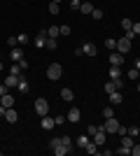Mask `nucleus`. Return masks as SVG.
Wrapping results in <instances>:
<instances>
[{"label":"nucleus","mask_w":140,"mask_h":156,"mask_svg":"<svg viewBox=\"0 0 140 156\" xmlns=\"http://www.w3.org/2000/svg\"><path fill=\"white\" fill-rule=\"evenodd\" d=\"M47 77L52 79V82H56V79L63 77V68H61V63H52L49 68H47Z\"/></svg>","instance_id":"nucleus-1"},{"label":"nucleus","mask_w":140,"mask_h":156,"mask_svg":"<svg viewBox=\"0 0 140 156\" xmlns=\"http://www.w3.org/2000/svg\"><path fill=\"white\" fill-rule=\"evenodd\" d=\"M35 114H40V117L49 114V103H47V98H38V100H35Z\"/></svg>","instance_id":"nucleus-2"},{"label":"nucleus","mask_w":140,"mask_h":156,"mask_svg":"<svg viewBox=\"0 0 140 156\" xmlns=\"http://www.w3.org/2000/svg\"><path fill=\"white\" fill-rule=\"evenodd\" d=\"M117 51L126 56V54L131 51V40H128V37H121V40H117Z\"/></svg>","instance_id":"nucleus-3"},{"label":"nucleus","mask_w":140,"mask_h":156,"mask_svg":"<svg viewBox=\"0 0 140 156\" xmlns=\"http://www.w3.org/2000/svg\"><path fill=\"white\" fill-rule=\"evenodd\" d=\"M103 126H105V130H107V133H117L121 124H119V121H117L114 117H110V119H105V124H103Z\"/></svg>","instance_id":"nucleus-4"},{"label":"nucleus","mask_w":140,"mask_h":156,"mask_svg":"<svg viewBox=\"0 0 140 156\" xmlns=\"http://www.w3.org/2000/svg\"><path fill=\"white\" fill-rule=\"evenodd\" d=\"M2 84H5L9 91H12V89H16V84H19V75H12V72H9V75L2 79Z\"/></svg>","instance_id":"nucleus-5"},{"label":"nucleus","mask_w":140,"mask_h":156,"mask_svg":"<svg viewBox=\"0 0 140 156\" xmlns=\"http://www.w3.org/2000/svg\"><path fill=\"white\" fill-rule=\"evenodd\" d=\"M91 137H93V142L98 144V147H103V144H105V140H107V133H105L103 128H98V130H96V133H93Z\"/></svg>","instance_id":"nucleus-6"},{"label":"nucleus","mask_w":140,"mask_h":156,"mask_svg":"<svg viewBox=\"0 0 140 156\" xmlns=\"http://www.w3.org/2000/svg\"><path fill=\"white\" fill-rule=\"evenodd\" d=\"M66 117H68V121H70V124H80V119H82V110H77V107H73V110L68 112Z\"/></svg>","instance_id":"nucleus-7"},{"label":"nucleus","mask_w":140,"mask_h":156,"mask_svg":"<svg viewBox=\"0 0 140 156\" xmlns=\"http://www.w3.org/2000/svg\"><path fill=\"white\" fill-rule=\"evenodd\" d=\"M110 65H124V54L112 49V54H110Z\"/></svg>","instance_id":"nucleus-8"},{"label":"nucleus","mask_w":140,"mask_h":156,"mask_svg":"<svg viewBox=\"0 0 140 156\" xmlns=\"http://www.w3.org/2000/svg\"><path fill=\"white\" fill-rule=\"evenodd\" d=\"M82 51L87 54V56H96V54H98V47L93 44V42H87V44H82Z\"/></svg>","instance_id":"nucleus-9"},{"label":"nucleus","mask_w":140,"mask_h":156,"mask_svg":"<svg viewBox=\"0 0 140 156\" xmlns=\"http://www.w3.org/2000/svg\"><path fill=\"white\" fill-rule=\"evenodd\" d=\"M0 105H5V107H14V96L7 91L5 96H0Z\"/></svg>","instance_id":"nucleus-10"},{"label":"nucleus","mask_w":140,"mask_h":156,"mask_svg":"<svg viewBox=\"0 0 140 156\" xmlns=\"http://www.w3.org/2000/svg\"><path fill=\"white\" fill-rule=\"evenodd\" d=\"M5 119L9 121V124H16V121H19V114L14 112V107H7V112H5Z\"/></svg>","instance_id":"nucleus-11"},{"label":"nucleus","mask_w":140,"mask_h":156,"mask_svg":"<svg viewBox=\"0 0 140 156\" xmlns=\"http://www.w3.org/2000/svg\"><path fill=\"white\" fill-rule=\"evenodd\" d=\"M107 75H110V79H121V65H112Z\"/></svg>","instance_id":"nucleus-12"},{"label":"nucleus","mask_w":140,"mask_h":156,"mask_svg":"<svg viewBox=\"0 0 140 156\" xmlns=\"http://www.w3.org/2000/svg\"><path fill=\"white\" fill-rule=\"evenodd\" d=\"M107 96H110V103L112 105H121L124 103V96H121L119 91H112V93H107Z\"/></svg>","instance_id":"nucleus-13"},{"label":"nucleus","mask_w":140,"mask_h":156,"mask_svg":"<svg viewBox=\"0 0 140 156\" xmlns=\"http://www.w3.org/2000/svg\"><path fill=\"white\" fill-rule=\"evenodd\" d=\"M54 126H56V121H54L49 114H45V117H42V128H45V130H52Z\"/></svg>","instance_id":"nucleus-14"},{"label":"nucleus","mask_w":140,"mask_h":156,"mask_svg":"<svg viewBox=\"0 0 140 156\" xmlns=\"http://www.w3.org/2000/svg\"><path fill=\"white\" fill-rule=\"evenodd\" d=\"M75 142H77V147H80V149H87V144L91 142V140H89V135L84 133V135H80L77 140H75Z\"/></svg>","instance_id":"nucleus-15"},{"label":"nucleus","mask_w":140,"mask_h":156,"mask_svg":"<svg viewBox=\"0 0 140 156\" xmlns=\"http://www.w3.org/2000/svg\"><path fill=\"white\" fill-rule=\"evenodd\" d=\"M133 140H135V137H131L128 133H126V135H121V147H126V149H131V147L135 144Z\"/></svg>","instance_id":"nucleus-16"},{"label":"nucleus","mask_w":140,"mask_h":156,"mask_svg":"<svg viewBox=\"0 0 140 156\" xmlns=\"http://www.w3.org/2000/svg\"><path fill=\"white\" fill-rule=\"evenodd\" d=\"M80 12H82V14H91V12H93V5L89 2V0H82V5H80Z\"/></svg>","instance_id":"nucleus-17"},{"label":"nucleus","mask_w":140,"mask_h":156,"mask_svg":"<svg viewBox=\"0 0 140 156\" xmlns=\"http://www.w3.org/2000/svg\"><path fill=\"white\" fill-rule=\"evenodd\" d=\"M16 89H19V93H28V82H26V77H23V75L19 77V84H16Z\"/></svg>","instance_id":"nucleus-18"},{"label":"nucleus","mask_w":140,"mask_h":156,"mask_svg":"<svg viewBox=\"0 0 140 156\" xmlns=\"http://www.w3.org/2000/svg\"><path fill=\"white\" fill-rule=\"evenodd\" d=\"M9 56H12V61H14V63H19V61L23 58V51H21L19 47H14V49H12V54H9Z\"/></svg>","instance_id":"nucleus-19"},{"label":"nucleus","mask_w":140,"mask_h":156,"mask_svg":"<svg viewBox=\"0 0 140 156\" xmlns=\"http://www.w3.org/2000/svg\"><path fill=\"white\" fill-rule=\"evenodd\" d=\"M61 35V26H52V28H47V37H59Z\"/></svg>","instance_id":"nucleus-20"},{"label":"nucleus","mask_w":140,"mask_h":156,"mask_svg":"<svg viewBox=\"0 0 140 156\" xmlns=\"http://www.w3.org/2000/svg\"><path fill=\"white\" fill-rule=\"evenodd\" d=\"M61 98H63L66 103H70V100H73V98H75V93L70 91V89H63V91H61Z\"/></svg>","instance_id":"nucleus-21"},{"label":"nucleus","mask_w":140,"mask_h":156,"mask_svg":"<svg viewBox=\"0 0 140 156\" xmlns=\"http://www.w3.org/2000/svg\"><path fill=\"white\" fill-rule=\"evenodd\" d=\"M68 151H70V147H66V144H59V147L54 149V154H56V156H66Z\"/></svg>","instance_id":"nucleus-22"},{"label":"nucleus","mask_w":140,"mask_h":156,"mask_svg":"<svg viewBox=\"0 0 140 156\" xmlns=\"http://www.w3.org/2000/svg\"><path fill=\"white\" fill-rule=\"evenodd\" d=\"M121 28L124 30H133V19H121Z\"/></svg>","instance_id":"nucleus-23"},{"label":"nucleus","mask_w":140,"mask_h":156,"mask_svg":"<svg viewBox=\"0 0 140 156\" xmlns=\"http://www.w3.org/2000/svg\"><path fill=\"white\" fill-rule=\"evenodd\" d=\"M16 40H19V44H28V42H31V37H28L26 33H19V35H16Z\"/></svg>","instance_id":"nucleus-24"},{"label":"nucleus","mask_w":140,"mask_h":156,"mask_svg":"<svg viewBox=\"0 0 140 156\" xmlns=\"http://www.w3.org/2000/svg\"><path fill=\"white\" fill-rule=\"evenodd\" d=\"M56 47H59V42H56V37H47V49H56Z\"/></svg>","instance_id":"nucleus-25"},{"label":"nucleus","mask_w":140,"mask_h":156,"mask_svg":"<svg viewBox=\"0 0 140 156\" xmlns=\"http://www.w3.org/2000/svg\"><path fill=\"white\" fill-rule=\"evenodd\" d=\"M87 151H89V154H98V144H96V142L91 140V142L87 144Z\"/></svg>","instance_id":"nucleus-26"},{"label":"nucleus","mask_w":140,"mask_h":156,"mask_svg":"<svg viewBox=\"0 0 140 156\" xmlns=\"http://www.w3.org/2000/svg\"><path fill=\"white\" fill-rule=\"evenodd\" d=\"M128 135H131V137H138L140 135V126H128Z\"/></svg>","instance_id":"nucleus-27"},{"label":"nucleus","mask_w":140,"mask_h":156,"mask_svg":"<svg viewBox=\"0 0 140 156\" xmlns=\"http://www.w3.org/2000/svg\"><path fill=\"white\" fill-rule=\"evenodd\" d=\"M49 12H52V14H59L61 12V5H59V2H49Z\"/></svg>","instance_id":"nucleus-28"},{"label":"nucleus","mask_w":140,"mask_h":156,"mask_svg":"<svg viewBox=\"0 0 140 156\" xmlns=\"http://www.w3.org/2000/svg\"><path fill=\"white\" fill-rule=\"evenodd\" d=\"M105 47H107V49H117V40L107 37V40H105Z\"/></svg>","instance_id":"nucleus-29"},{"label":"nucleus","mask_w":140,"mask_h":156,"mask_svg":"<svg viewBox=\"0 0 140 156\" xmlns=\"http://www.w3.org/2000/svg\"><path fill=\"white\" fill-rule=\"evenodd\" d=\"M126 77L128 79H138V68H131V70L126 72Z\"/></svg>","instance_id":"nucleus-30"},{"label":"nucleus","mask_w":140,"mask_h":156,"mask_svg":"<svg viewBox=\"0 0 140 156\" xmlns=\"http://www.w3.org/2000/svg\"><path fill=\"white\" fill-rule=\"evenodd\" d=\"M59 144H63V142H61V137H52V142H49V147H52V149H56Z\"/></svg>","instance_id":"nucleus-31"},{"label":"nucleus","mask_w":140,"mask_h":156,"mask_svg":"<svg viewBox=\"0 0 140 156\" xmlns=\"http://www.w3.org/2000/svg\"><path fill=\"white\" fill-rule=\"evenodd\" d=\"M103 117H105V119L114 117V110H112V107H105V110H103Z\"/></svg>","instance_id":"nucleus-32"},{"label":"nucleus","mask_w":140,"mask_h":156,"mask_svg":"<svg viewBox=\"0 0 140 156\" xmlns=\"http://www.w3.org/2000/svg\"><path fill=\"white\" fill-rule=\"evenodd\" d=\"M12 75H19L21 77V65L19 63H12Z\"/></svg>","instance_id":"nucleus-33"},{"label":"nucleus","mask_w":140,"mask_h":156,"mask_svg":"<svg viewBox=\"0 0 140 156\" xmlns=\"http://www.w3.org/2000/svg\"><path fill=\"white\" fill-rule=\"evenodd\" d=\"M91 19H103V12H100V9H96V7H93V12H91Z\"/></svg>","instance_id":"nucleus-34"},{"label":"nucleus","mask_w":140,"mask_h":156,"mask_svg":"<svg viewBox=\"0 0 140 156\" xmlns=\"http://www.w3.org/2000/svg\"><path fill=\"white\" fill-rule=\"evenodd\" d=\"M54 121H56V126H59V124H63V121H68V117L66 114H59V117H54Z\"/></svg>","instance_id":"nucleus-35"},{"label":"nucleus","mask_w":140,"mask_h":156,"mask_svg":"<svg viewBox=\"0 0 140 156\" xmlns=\"http://www.w3.org/2000/svg\"><path fill=\"white\" fill-rule=\"evenodd\" d=\"M117 154H119V156H128V154H131V149H126V147H119V149H117Z\"/></svg>","instance_id":"nucleus-36"},{"label":"nucleus","mask_w":140,"mask_h":156,"mask_svg":"<svg viewBox=\"0 0 140 156\" xmlns=\"http://www.w3.org/2000/svg\"><path fill=\"white\" fill-rule=\"evenodd\" d=\"M82 0H70V9H80Z\"/></svg>","instance_id":"nucleus-37"},{"label":"nucleus","mask_w":140,"mask_h":156,"mask_svg":"<svg viewBox=\"0 0 140 156\" xmlns=\"http://www.w3.org/2000/svg\"><path fill=\"white\" fill-rule=\"evenodd\" d=\"M61 142L66 144V147H73V140H70V137H68V135H63V137H61Z\"/></svg>","instance_id":"nucleus-38"},{"label":"nucleus","mask_w":140,"mask_h":156,"mask_svg":"<svg viewBox=\"0 0 140 156\" xmlns=\"http://www.w3.org/2000/svg\"><path fill=\"white\" fill-rule=\"evenodd\" d=\"M7 44H9V47H12V49H14V47L19 44V40H16V37H7Z\"/></svg>","instance_id":"nucleus-39"},{"label":"nucleus","mask_w":140,"mask_h":156,"mask_svg":"<svg viewBox=\"0 0 140 156\" xmlns=\"http://www.w3.org/2000/svg\"><path fill=\"white\" fill-rule=\"evenodd\" d=\"M131 154H133V156H140V144H133V147H131Z\"/></svg>","instance_id":"nucleus-40"},{"label":"nucleus","mask_w":140,"mask_h":156,"mask_svg":"<svg viewBox=\"0 0 140 156\" xmlns=\"http://www.w3.org/2000/svg\"><path fill=\"white\" fill-rule=\"evenodd\" d=\"M61 35H70V26H66V23H63V26H61Z\"/></svg>","instance_id":"nucleus-41"},{"label":"nucleus","mask_w":140,"mask_h":156,"mask_svg":"<svg viewBox=\"0 0 140 156\" xmlns=\"http://www.w3.org/2000/svg\"><path fill=\"white\" fill-rule=\"evenodd\" d=\"M133 33H135V35H140V21H133Z\"/></svg>","instance_id":"nucleus-42"},{"label":"nucleus","mask_w":140,"mask_h":156,"mask_svg":"<svg viewBox=\"0 0 140 156\" xmlns=\"http://www.w3.org/2000/svg\"><path fill=\"white\" fill-rule=\"evenodd\" d=\"M117 133H119V135H126L128 128H126V126H119V130H117Z\"/></svg>","instance_id":"nucleus-43"},{"label":"nucleus","mask_w":140,"mask_h":156,"mask_svg":"<svg viewBox=\"0 0 140 156\" xmlns=\"http://www.w3.org/2000/svg\"><path fill=\"white\" fill-rule=\"evenodd\" d=\"M19 65H21V70H26V68H28V61H26V58H21Z\"/></svg>","instance_id":"nucleus-44"},{"label":"nucleus","mask_w":140,"mask_h":156,"mask_svg":"<svg viewBox=\"0 0 140 156\" xmlns=\"http://www.w3.org/2000/svg\"><path fill=\"white\" fill-rule=\"evenodd\" d=\"M87 130H89L87 135H93V133H96V130H98V126H89V128H87Z\"/></svg>","instance_id":"nucleus-45"},{"label":"nucleus","mask_w":140,"mask_h":156,"mask_svg":"<svg viewBox=\"0 0 140 156\" xmlns=\"http://www.w3.org/2000/svg\"><path fill=\"white\" fill-rule=\"evenodd\" d=\"M7 91H9V89H7V86H5V84H0V96H5V93H7Z\"/></svg>","instance_id":"nucleus-46"},{"label":"nucleus","mask_w":140,"mask_h":156,"mask_svg":"<svg viewBox=\"0 0 140 156\" xmlns=\"http://www.w3.org/2000/svg\"><path fill=\"white\" fill-rule=\"evenodd\" d=\"M135 68H138V70H140V58H138V61H135Z\"/></svg>","instance_id":"nucleus-47"},{"label":"nucleus","mask_w":140,"mask_h":156,"mask_svg":"<svg viewBox=\"0 0 140 156\" xmlns=\"http://www.w3.org/2000/svg\"><path fill=\"white\" fill-rule=\"evenodd\" d=\"M52 2H59V5H61V0H52Z\"/></svg>","instance_id":"nucleus-48"},{"label":"nucleus","mask_w":140,"mask_h":156,"mask_svg":"<svg viewBox=\"0 0 140 156\" xmlns=\"http://www.w3.org/2000/svg\"><path fill=\"white\" fill-rule=\"evenodd\" d=\"M0 70H2V61H0Z\"/></svg>","instance_id":"nucleus-49"},{"label":"nucleus","mask_w":140,"mask_h":156,"mask_svg":"<svg viewBox=\"0 0 140 156\" xmlns=\"http://www.w3.org/2000/svg\"><path fill=\"white\" fill-rule=\"evenodd\" d=\"M138 79H140V70H138Z\"/></svg>","instance_id":"nucleus-50"},{"label":"nucleus","mask_w":140,"mask_h":156,"mask_svg":"<svg viewBox=\"0 0 140 156\" xmlns=\"http://www.w3.org/2000/svg\"><path fill=\"white\" fill-rule=\"evenodd\" d=\"M138 93H140V84H138Z\"/></svg>","instance_id":"nucleus-51"},{"label":"nucleus","mask_w":140,"mask_h":156,"mask_svg":"<svg viewBox=\"0 0 140 156\" xmlns=\"http://www.w3.org/2000/svg\"><path fill=\"white\" fill-rule=\"evenodd\" d=\"M0 84H2V77H0Z\"/></svg>","instance_id":"nucleus-52"}]
</instances>
